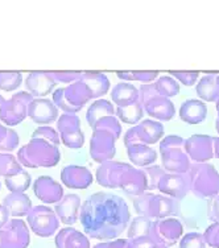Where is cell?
<instances>
[{
	"instance_id": "13",
	"label": "cell",
	"mask_w": 219,
	"mask_h": 248,
	"mask_svg": "<svg viewBox=\"0 0 219 248\" xmlns=\"http://www.w3.org/2000/svg\"><path fill=\"white\" fill-rule=\"evenodd\" d=\"M31 232L28 224L20 218L10 219L0 229V248H28Z\"/></svg>"
},
{
	"instance_id": "47",
	"label": "cell",
	"mask_w": 219,
	"mask_h": 248,
	"mask_svg": "<svg viewBox=\"0 0 219 248\" xmlns=\"http://www.w3.org/2000/svg\"><path fill=\"white\" fill-rule=\"evenodd\" d=\"M93 248H132V243L129 239H114V240H106L102 243L95 244Z\"/></svg>"
},
{
	"instance_id": "10",
	"label": "cell",
	"mask_w": 219,
	"mask_h": 248,
	"mask_svg": "<svg viewBox=\"0 0 219 248\" xmlns=\"http://www.w3.org/2000/svg\"><path fill=\"white\" fill-rule=\"evenodd\" d=\"M184 226L176 218H164V219L152 220L149 239L155 244L172 247L182 238Z\"/></svg>"
},
{
	"instance_id": "4",
	"label": "cell",
	"mask_w": 219,
	"mask_h": 248,
	"mask_svg": "<svg viewBox=\"0 0 219 248\" xmlns=\"http://www.w3.org/2000/svg\"><path fill=\"white\" fill-rule=\"evenodd\" d=\"M190 191L198 198H213L219 194V173L214 165L194 162L188 170Z\"/></svg>"
},
{
	"instance_id": "24",
	"label": "cell",
	"mask_w": 219,
	"mask_h": 248,
	"mask_svg": "<svg viewBox=\"0 0 219 248\" xmlns=\"http://www.w3.org/2000/svg\"><path fill=\"white\" fill-rule=\"evenodd\" d=\"M57 248H91L89 236L73 227H65L58 231L54 238Z\"/></svg>"
},
{
	"instance_id": "36",
	"label": "cell",
	"mask_w": 219,
	"mask_h": 248,
	"mask_svg": "<svg viewBox=\"0 0 219 248\" xmlns=\"http://www.w3.org/2000/svg\"><path fill=\"white\" fill-rule=\"evenodd\" d=\"M21 164L11 153H0V177H8L19 172Z\"/></svg>"
},
{
	"instance_id": "44",
	"label": "cell",
	"mask_w": 219,
	"mask_h": 248,
	"mask_svg": "<svg viewBox=\"0 0 219 248\" xmlns=\"http://www.w3.org/2000/svg\"><path fill=\"white\" fill-rule=\"evenodd\" d=\"M168 74L178 79L184 86H193L200 78V72H168Z\"/></svg>"
},
{
	"instance_id": "29",
	"label": "cell",
	"mask_w": 219,
	"mask_h": 248,
	"mask_svg": "<svg viewBox=\"0 0 219 248\" xmlns=\"http://www.w3.org/2000/svg\"><path fill=\"white\" fill-rule=\"evenodd\" d=\"M217 76H219V72H206L203 78H201L198 81L195 90L201 99L206 100V102H215L219 99Z\"/></svg>"
},
{
	"instance_id": "42",
	"label": "cell",
	"mask_w": 219,
	"mask_h": 248,
	"mask_svg": "<svg viewBox=\"0 0 219 248\" xmlns=\"http://www.w3.org/2000/svg\"><path fill=\"white\" fill-rule=\"evenodd\" d=\"M144 170H145L148 177V190H157L158 181L167 170L162 167H158V165H151V167L145 168Z\"/></svg>"
},
{
	"instance_id": "3",
	"label": "cell",
	"mask_w": 219,
	"mask_h": 248,
	"mask_svg": "<svg viewBox=\"0 0 219 248\" xmlns=\"http://www.w3.org/2000/svg\"><path fill=\"white\" fill-rule=\"evenodd\" d=\"M134 209L139 217H145L152 220L171 218L178 213V203L168 196L145 191L134 198Z\"/></svg>"
},
{
	"instance_id": "20",
	"label": "cell",
	"mask_w": 219,
	"mask_h": 248,
	"mask_svg": "<svg viewBox=\"0 0 219 248\" xmlns=\"http://www.w3.org/2000/svg\"><path fill=\"white\" fill-rule=\"evenodd\" d=\"M33 193L45 205H56L65 196L63 187L50 176H40L36 178Z\"/></svg>"
},
{
	"instance_id": "37",
	"label": "cell",
	"mask_w": 219,
	"mask_h": 248,
	"mask_svg": "<svg viewBox=\"0 0 219 248\" xmlns=\"http://www.w3.org/2000/svg\"><path fill=\"white\" fill-rule=\"evenodd\" d=\"M23 83V74L20 72H0V90L14 91Z\"/></svg>"
},
{
	"instance_id": "30",
	"label": "cell",
	"mask_w": 219,
	"mask_h": 248,
	"mask_svg": "<svg viewBox=\"0 0 219 248\" xmlns=\"http://www.w3.org/2000/svg\"><path fill=\"white\" fill-rule=\"evenodd\" d=\"M81 81L89 86L94 95V99H99L110 90V79L106 74L99 72H82Z\"/></svg>"
},
{
	"instance_id": "48",
	"label": "cell",
	"mask_w": 219,
	"mask_h": 248,
	"mask_svg": "<svg viewBox=\"0 0 219 248\" xmlns=\"http://www.w3.org/2000/svg\"><path fill=\"white\" fill-rule=\"evenodd\" d=\"M209 218L213 223H219V194L213 197L210 201Z\"/></svg>"
},
{
	"instance_id": "35",
	"label": "cell",
	"mask_w": 219,
	"mask_h": 248,
	"mask_svg": "<svg viewBox=\"0 0 219 248\" xmlns=\"http://www.w3.org/2000/svg\"><path fill=\"white\" fill-rule=\"evenodd\" d=\"M153 85H155V89L158 94L161 96H165V98L176 96L180 93V85L177 83L176 79H173L169 76L160 77L153 82Z\"/></svg>"
},
{
	"instance_id": "45",
	"label": "cell",
	"mask_w": 219,
	"mask_h": 248,
	"mask_svg": "<svg viewBox=\"0 0 219 248\" xmlns=\"http://www.w3.org/2000/svg\"><path fill=\"white\" fill-rule=\"evenodd\" d=\"M54 78V81L60 83H74L79 81L82 77V72H49Z\"/></svg>"
},
{
	"instance_id": "28",
	"label": "cell",
	"mask_w": 219,
	"mask_h": 248,
	"mask_svg": "<svg viewBox=\"0 0 219 248\" xmlns=\"http://www.w3.org/2000/svg\"><path fill=\"white\" fill-rule=\"evenodd\" d=\"M127 156L134 165L140 168L151 167L157 160V152L149 145L135 144L127 148Z\"/></svg>"
},
{
	"instance_id": "18",
	"label": "cell",
	"mask_w": 219,
	"mask_h": 248,
	"mask_svg": "<svg viewBox=\"0 0 219 248\" xmlns=\"http://www.w3.org/2000/svg\"><path fill=\"white\" fill-rule=\"evenodd\" d=\"M119 189L131 198H136L148 191V177L145 170L131 165L120 178Z\"/></svg>"
},
{
	"instance_id": "23",
	"label": "cell",
	"mask_w": 219,
	"mask_h": 248,
	"mask_svg": "<svg viewBox=\"0 0 219 248\" xmlns=\"http://www.w3.org/2000/svg\"><path fill=\"white\" fill-rule=\"evenodd\" d=\"M81 198L77 194H65L62 200L56 203L54 211L57 214L60 222L66 226H72L77 223L79 219V211H81Z\"/></svg>"
},
{
	"instance_id": "14",
	"label": "cell",
	"mask_w": 219,
	"mask_h": 248,
	"mask_svg": "<svg viewBox=\"0 0 219 248\" xmlns=\"http://www.w3.org/2000/svg\"><path fill=\"white\" fill-rule=\"evenodd\" d=\"M116 140H118L116 136L107 129H93V135L90 139L91 158L99 164L112 160L116 153V147H115Z\"/></svg>"
},
{
	"instance_id": "1",
	"label": "cell",
	"mask_w": 219,
	"mask_h": 248,
	"mask_svg": "<svg viewBox=\"0 0 219 248\" xmlns=\"http://www.w3.org/2000/svg\"><path fill=\"white\" fill-rule=\"evenodd\" d=\"M79 220L89 238L106 242L118 239L128 229L131 214L122 197L98 191L82 203Z\"/></svg>"
},
{
	"instance_id": "26",
	"label": "cell",
	"mask_w": 219,
	"mask_h": 248,
	"mask_svg": "<svg viewBox=\"0 0 219 248\" xmlns=\"http://www.w3.org/2000/svg\"><path fill=\"white\" fill-rule=\"evenodd\" d=\"M3 205L10 213V217L20 218L29 214L32 210V201L25 193H10L8 196L4 197Z\"/></svg>"
},
{
	"instance_id": "41",
	"label": "cell",
	"mask_w": 219,
	"mask_h": 248,
	"mask_svg": "<svg viewBox=\"0 0 219 248\" xmlns=\"http://www.w3.org/2000/svg\"><path fill=\"white\" fill-rule=\"evenodd\" d=\"M180 248H206L205 238L200 232H189L180 239Z\"/></svg>"
},
{
	"instance_id": "52",
	"label": "cell",
	"mask_w": 219,
	"mask_h": 248,
	"mask_svg": "<svg viewBox=\"0 0 219 248\" xmlns=\"http://www.w3.org/2000/svg\"><path fill=\"white\" fill-rule=\"evenodd\" d=\"M217 111H218V118H217V122H215V128L219 132V99L217 100Z\"/></svg>"
},
{
	"instance_id": "19",
	"label": "cell",
	"mask_w": 219,
	"mask_h": 248,
	"mask_svg": "<svg viewBox=\"0 0 219 248\" xmlns=\"http://www.w3.org/2000/svg\"><path fill=\"white\" fill-rule=\"evenodd\" d=\"M31 120L40 125H48L58 120V107L48 98H34L28 107Z\"/></svg>"
},
{
	"instance_id": "46",
	"label": "cell",
	"mask_w": 219,
	"mask_h": 248,
	"mask_svg": "<svg viewBox=\"0 0 219 248\" xmlns=\"http://www.w3.org/2000/svg\"><path fill=\"white\" fill-rule=\"evenodd\" d=\"M206 244L211 248H219V223L210 224L203 234Z\"/></svg>"
},
{
	"instance_id": "12",
	"label": "cell",
	"mask_w": 219,
	"mask_h": 248,
	"mask_svg": "<svg viewBox=\"0 0 219 248\" xmlns=\"http://www.w3.org/2000/svg\"><path fill=\"white\" fill-rule=\"evenodd\" d=\"M57 131L61 143L70 149H79L85 144L81 120L76 114H62L57 120Z\"/></svg>"
},
{
	"instance_id": "21",
	"label": "cell",
	"mask_w": 219,
	"mask_h": 248,
	"mask_svg": "<svg viewBox=\"0 0 219 248\" xmlns=\"http://www.w3.org/2000/svg\"><path fill=\"white\" fill-rule=\"evenodd\" d=\"M57 86L49 72H31L25 78V89L33 98H45Z\"/></svg>"
},
{
	"instance_id": "22",
	"label": "cell",
	"mask_w": 219,
	"mask_h": 248,
	"mask_svg": "<svg viewBox=\"0 0 219 248\" xmlns=\"http://www.w3.org/2000/svg\"><path fill=\"white\" fill-rule=\"evenodd\" d=\"M61 181L69 189H87L94 181L93 173L86 167L81 165H67L62 168Z\"/></svg>"
},
{
	"instance_id": "5",
	"label": "cell",
	"mask_w": 219,
	"mask_h": 248,
	"mask_svg": "<svg viewBox=\"0 0 219 248\" xmlns=\"http://www.w3.org/2000/svg\"><path fill=\"white\" fill-rule=\"evenodd\" d=\"M185 140L181 136L171 135L160 143L162 168L168 173L185 174L190 169V158L185 152Z\"/></svg>"
},
{
	"instance_id": "6",
	"label": "cell",
	"mask_w": 219,
	"mask_h": 248,
	"mask_svg": "<svg viewBox=\"0 0 219 248\" xmlns=\"http://www.w3.org/2000/svg\"><path fill=\"white\" fill-rule=\"evenodd\" d=\"M93 99L94 95L89 86L79 79L70 83L67 87H61L53 91L52 100L58 107V110H62L65 114H77L89 100Z\"/></svg>"
},
{
	"instance_id": "56",
	"label": "cell",
	"mask_w": 219,
	"mask_h": 248,
	"mask_svg": "<svg viewBox=\"0 0 219 248\" xmlns=\"http://www.w3.org/2000/svg\"><path fill=\"white\" fill-rule=\"evenodd\" d=\"M0 186H1V184H0Z\"/></svg>"
},
{
	"instance_id": "31",
	"label": "cell",
	"mask_w": 219,
	"mask_h": 248,
	"mask_svg": "<svg viewBox=\"0 0 219 248\" xmlns=\"http://www.w3.org/2000/svg\"><path fill=\"white\" fill-rule=\"evenodd\" d=\"M114 105L106 99H98L94 103H91V106L87 108L86 112V120L90 125L91 128L94 127V124L100 119V118H105V116H115Z\"/></svg>"
},
{
	"instance_id": "33",
	"label": "cell",
	"mask_w": 219,
	"mask_h": 248,
	"mask_svg": "<svg viewBox=\"0 0 219 248\" xmlns=\"http://www.w3.org/2000/svg\"><path fill=\"white\" fill-rule=\"evenodd\" d=\"M32 184V178L25 169H20L12 176L5 177V186L11 193H25Z\"/></svg>"
},
{
	"instance_id": "43",
	"label": "cell",
	"mask_w": 219,
	"mask_h": 248,
	"mask_svg": "<svg viewBox=\"0 0 219 248\" xmlns=\"http://www.w3.org/2000/svg\"><path fill=\"white\" fill-rule=\"evenodd\" d=\"M20 138L16 131L8 128V132H7V136L4 138V140L0 143V152L1 153H10L12 151L19 147Z\"/></svg>"
},
{
	"instance_id": "53",
	"label": "cell",
	"mask_w": 219,
	"mask_h": 248,
	"mask_svg": "<svg viewBox=\"0 0 219 248\" xmlns=\"http://www.w3.org/2000/svg\"><path fill=\"white\" fill-rule=\"evenodd\" d=\"M151 248H169V247H165V246H160V244H152Z\"/></svg>"
},
{
	"instance_id": "55",
	"label": "cell",
	"mask_w": 219,
	"mask_h": 248,
	"mask_svg": "<svg viewBox=\"0 0 219 248\" xmlns=\"http://www.w3.org/2000/svg\"><path fill=\"white\" fill-rule=\"evenodd\" d=\"M217 83H218V87H219V76H217Z\"/></svg>"
},
{
	"instance_id": "34",
	"label": "cell",
	"mask_w": 219,
	"mask_h": 248,
	"mask_svg": "<svg viewBox=\"0 0 219 248\" xmlns=\"http://www.w3.org/2000/svg\"><path fill=\"white\" fill-rule=\"evenodd\" d=\"M115 112L118 119L125 124H138L144 116V108L140 100L127 107H116Z\"/></svg>"
},
{
	"instance_id": "50",
	"label": "cell",
	"mask_w": 219,
	"mask_h": 248,
	"mask_svg": "<svg viewBox=\"0 0 219 248\" xmlns=\"http://www.w3.org/2000/svg\"><path fill=\"white\" fill-rule=\"evenodd\" d=\"M7 132H8V128L3 124H0V143L4 140V138L7 136Z\"/></svg>"
},
{
	"instance_id": "38",
	"label": "cell",
	"mask_w": 219,
	"mask_h": 248,
	"mask_svg": "<svg viewBox=\"0 0 219 248\" xmlns=\"http://www.w3.org/2000/svg\"><path fill=\"white\" fill-rule=\"evenodd\" d=\"M160 73L158 72H119L116 73V76L119 77L120 79H125V81H139L145 83H152L155 79H157Z\"/></svg>"
},
{
	"instance_id": "8",
	"label": "cell",
	"mask_w": 219,
	"mask_h": 248,
	"mask_svg": "<svg viewBox=\"0 0 219 248\" xmlns=\"http://www.w3.org/2000/svg\"><path fill=\"white\" fill-rule=\"evenodd\" d=\"M27 223L29 230L40 238H50L60 227V219L56 211L45 205L33 206L27 215Z\"/></svg>"
},
{
	"instance_id": "25",
	"label": "cell",
	"mask_w": 219,
	"mask_h": 248,
	"mask_svg": "<svg viewBox=\"0 0 219 248\" xmlns=\"http://www.w3.org/2000/svg\"><path fill=\"white\" fill-rule=\"evenodd\" d=\"M207 116V106L202 100L188 99L180 107V118L188 124H200Z\"/></svg>"
},
{
	"instance_id": "17",
	"label": "cell",
	"mask_w": 219,
	"mask_h": 248,
	"mask_svg": "<svg viewBox=\"0 0 219 248\" xmlns=\"http://www.w3.org/2000/svg\"><path fill=\"white\" fill-rule=\"evenodd\" d=\"M129 167H131V164L114 161V160L103 162L96 169V182L107 189H119L120 178Z\"/></svg>"
},
{
	"instance_id": "11",
	"label": "cell",
	"mask_w": 219,
	"mask_h": 248,
	"mask_svg": "<svg viewBox=\"0 0 219 248\" xmlns=\"http://www.w3.org/2000/svg\"><path fill=\"white\" fill-rule=\"evenodd\" d=\"M34 98L27 91H19L5 99L0 110V120L7 125H17L28 116V107Z\"/></svg>"
},
{
	"instance_id": "27",
	"label": "cell",
	"mask_w": 219,
	"mask_h": 248,
	"mask_svg": "<svg viewBox=\"0 0 219 248\" xmlns=\"http://www.w3.org/2000/svg\"><path fill=\"white\" fill-rule=\"evenodd\" d=\"M111 99L116 107H127L140 100L139 89L128 82H120L111 90Z\"/></svg>"
},
{
	"instance_id": "15",
	"label": "cell",
	"mask_w": 219,
	"mask_h": 248,
	"mask_svg": "<svg viewBox=\"0 0 219 248\" xmlns=\"http://www.w3.org/2000/svg\"><path fill=\"white\" fill-rule=\"evenodd\" d=\"M157 190L173 200H184L190 191V182L188 173L176 174V173L165 172L158 181Z\"/></svg>"
},
{
	"instance_id": "40",
	"label": "cell",
	"mask_w": 219,
	"mask_h": 248,
	"mask_svg": "<svg viewBox=\"0 0 219 248\" xmlns=\"http://www.w3.org/2000/svg\"><path fill=\"white\" fill-rule=\"evenodd\" d=\"M32 138L44 139V140H47V141L54 144V145H60V143H61V139H60L57 129L52 128L49 125H41V127L34 129Z\"/></svg>"
},
{
	"instance_id": "7",
	"label": "cell",
	"mask_w": 219,
	"mask_h": 248,
	"mask_svg": "<svg viewBox=\"0 0 219 248\" xmlns=\"http://www.w3.org/2000/svg\"><path fill=\"white\" fill-rule=\"evenodd\" d=\"M139 93H140V102L143 105L144 111L152 119H156L158 122H168L174 116L176 108H174L173 102L169 98L160 95L155 89L153 82L141 85V87L139 89Z\"/></svg>"
},
{
	"instance_id": "16",
	"label": "cell",
	"mask_w": 219,
	"mask_h": 248,
	"mask_svg": "<svg viewBox=\"0 0 219 248\" xmlns=\"http://www.w3.org/2000/svg\"><path fill=\"white\" fill-rule=\"evenodd\" d=\"M184 147L191 161L206 162L214 157V138L209 135H191Z\"/></svg>"
},
{
	"instance_id": "54",
	"label": "cell",
	"mask_w": 219,
	"mask_h": 248,
	"mask_svg": "<svg viewBox=\"0 0 219 248\" xmlns=\"http://www.w3.org/2000/svg\"><path fill=\"white\" fill-rule=\"evenodd\" d=\"M4 102H5L4 98L0 95V110H1V107H3V105H4Z\"/></svg>"
},
{
	"instance_id": "9",
	"label": "cell",
	"mask_w": 219,
	"mask_h": 248,
	"mask_svg": "<svg viewBox=\"0 0 219 248\" xmlns=\"http://www.w3.org/2000/svg\"><path fill=\"white\" fill-rule=\"evenodd\" d=\"M162 136H164V125L156 120L147 119L140 122L125 132L124 145L125 148L135 144L151 145V144L158 143Z\"/></svg>"
},
{
	"instance_id": "39",
	"label": "cell",
	"mask_w": 219,
	"mask_h": 248,
	"mask_svg": "<svg viewBox=\"0 0 219 248\" xmlns=\"http://www.w3.org/2000/svg\"><path fill=\"white\" fill-rule=\"evenodd\" d=\"M95 128H103L107 129L110 132L116 136V139L120 138V134H122V124H120L119 119L116 116H105V118H100L95 124L93 129Z\"/></svg>"
},
{
	"instance_id": "32",
	"label": "cell",
	"mask_w": 219,
	"mask_h": 248,
	"mask_svg": "<svg viewBox=\"0 0 219 248\" xmlns=\"http://www.w3.org/2000/svg\"><path fill=\"white\" fill-rule=\"evenodd\" d=\"M151 227H152V219L145 218V217H136L129 222L128 229H127L128 230L127 239L135 240L140 238H149Z\"/></svg>"
},
{
	"instance_id": "51",
	"label": "cell",
	"mask_w": 219,
	"mask_h": 248,
	"mask_svg": "<svg viewBox=\"0 0 219 248\" xmlns=\"http://www.w3.org/2000/svg\"><path fill=\"white\" fill-rule=\"evenodd\" d=\"M214 157L219 158V136L214 138Z\"/></svg>"
},
{
	"instance_id": "49",
	"label": "cell",
	"mask_w": 219,
	"mask_h": 248,
	"mask_svg": "<svg viewBox=\"0 0 219 248\" xmlns=\"http://www.w3.org/2000/svg\"><path fill=\"white\" fill-rule=\"evenodd\" d=\"M10 222V213L5 209L4 205H0V229H3L5 224Z\"/></svg>"
},
{
	"instance_id": "2",
	"label": "cell",
	"mask_w": 219,
	"mask_h": 248,
	"mask_svg": "<svg viewBox=\"0 0 219 248\" xmlns=\"http://www.w3.org/2000/svg\"><path fill=\"white\" fill-rule=\"evenodd\" d=\"M17 160L25 168H53L61 160L58 145L44 139L32 138L17 152Z\"/></svg>"
}]
</instances>
